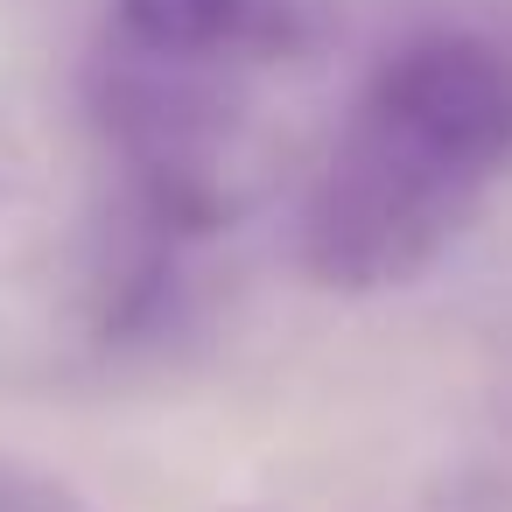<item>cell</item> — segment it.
I'll return each instance as SVG.
<instances>
[{
    "label": "cell",
    "instance_id": "cell-1",
    "mask_svg": "<svg viewBox=\"0 0 512 512\" xmlns=\"http://www.w3.org/2000/svg\"><path fill=\"white\" fill-rule=\"evenodd\" d=\"M512 176V8L386 43L309 176L295 260L316 288L421 281Z\"/></svg>",
    "mask_w": 512,
    "mask_h": 512
},
{
    "label": "cell",
    "instance_id": "cell-3",
    "mask_svg": "<svg viewBox=\"0 0 512 512\" xmlns=\"http://www.w3.org/2000/svg\"><path fill=\"white\" fill-rule=\"evenodd\" d=\"M0 512H92V505L29 463H0Z\"/></svg>",
    "mask_w": 512,
    "mask_h": 512
},
{
    "label": "cell",
    "instance_id": "cell-2",
    "mask_svg": "<svg viewBox=\"0 0 512 512\" xmlns=\"http://www.w3.org/2000/svg\"><path fill=\"white\" fill-rule=\"evenodd\" d=\"M309 0H113V43L190 64V71H253L309 50Z\"/></svg>",
    "mask_w": 512,
    "mask_h": 512
},
{
    "label": "cell",
    "instance_id": "cell-4",
    "mask_svg": "<svg viewBox=\"0 0 512 512\" xmlns=\"http://www.w3.org/2000/svg\"><path fill=\"white\" fill-rule=\"evenodd\" d=\"M22 190V148H15V127L0 120V204Z\"/></svg>",
    "mask_w": 512,
    "mask_h": 512
}]
</instances>
